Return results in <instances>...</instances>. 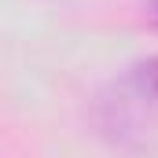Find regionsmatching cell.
Instances as JSON below:
<instances>
[{"mask_svg":"<svg viewBox=\"0 0 158 158\" xmlns=\"http://www.w3.org/2000/svg\"><path fill=\"white\" fill-rule=\"evenodd\" d=\"M96 125L121 147L143 143L158 129V55L125 66L96 99Z\"/></svg>","mask_w":158,"mask_h":158,"instance_id":"6da1fadb","label":"cell"},{"mask_svg":"<svg viewBox=\"0 0 158 158\" xmlns=\"http://www.w3.org/2000/svg\"><path fill=\"white\" fill-rule=\"evenodd\" d=\"M147 19H151V26H158V0L147 4Z\"/></svg>","mask_w":158,"mask_h":158,"instance_id":"7a4b0ae2","label":"cell"}]
</instances>
